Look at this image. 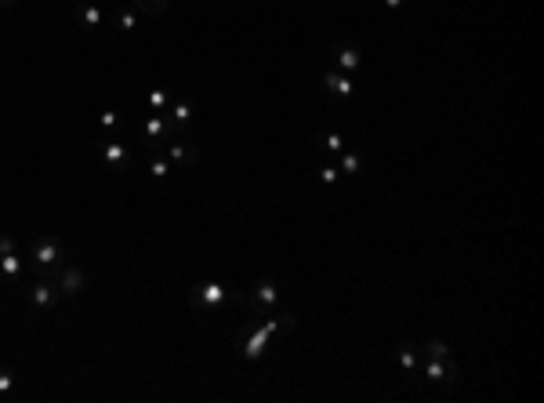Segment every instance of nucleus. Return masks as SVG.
<instances>
[{
    "label": "nucleus",
    "mask_w": 544,
    "mask_h": 403,
    "mask_svg": "<svg viewBox=\"0 0 544 403\" xmlns=\"http://www.w3.org/2000/svg\"><path fill=\"white\" fill-rule=\"evenodd\" d=\"M338 171L348 175V178L360 175V171H363V157H360V153H352V149H341V153H338Z\"/></svg>",
    "instance_id": "nucleus-18"
},
{
    "label": "nucleus",
    "mask_w": 544,
    "mask_h": 403,
    "mask_svg": "<svg viewBox=\"0 0 544 403\" xmlns=\"http://www.w3.org/2000/svg\"><path fill=\"white\" fill-rule=\"evenodd\" d=\"M142 138H145L149 149L167 145V142L174 138V128H171L167 113H152V116H145V123H142Z\"/></svg>",
    "instance_id": "nucleus-5"
},
{
    "label": "nucleus",
    "mask_w": 544,
    "mask_h": 403,
    "mask_svg": "<svg viewBox=\"0 0 544 403\" xmlns=\"http://www.w3.org/2000/svg\"><path fill=\"white\" fill-rule=\"evenodd\" d=\"M99 123H102L106 131H116V128H120V113H116V109H102Z\"/></svg>",
    "instance_id": "nucleus-28"
},
{
    "label": "nucleus",
    "mask_w": 544,
    "mask_h": 403,
    "mask_svg": "<svg viewBox=\"0 0 544 403\" xmlns=\"http://www.w3.org/2000/svg\"><path fill=\"white\" fill-rule=\"evenodd\" d=\"M55 284H58V294L62 298H80V291H87V272L73 262H66L58 272H55Z\"/></svg>",
    "instance_id": "nucleus-4"
},
{
    "label": "nucleus",
    "mask_w": 544,
    "mask_h": 403,
    "mask_svg": "<svg viewBox=\"0 0 544 403\" xmlns=\"http://www.w3.org/2000/svg\"><path fill=\"white\" fill-rule=\"evenodd\" d=\"M243 302L250 305V313L258 316V320H262V316H272L276 309H279V287H276V280H269V276L254 280Z\"/></svg>",
    "instance_id": "nucleus-3"
},
{
    "label": "nucleus",
    "mask_w": 544,
    "mask_h": 403,
    "mask_svg": "<svg viewBox=\"0 0 544 403\" xmlns=\"http://www.w3.org/2000/svg\"><path fill=\"white\" fill-rule=\"evenodd\" d=\"M167 106H171V95H167L164 87H152V91H149V109H152V113H164Z\"/></svg>",
    "instance_id": "nucleus-23"
},
{
    "label": "nucleus",
    "mask_w": 544,
    "mask_h": 403,
    "mask_svg": "<svg viewBox=\"0 0 544 403\" xmlns=\"http://www.w3.org/2000/svg\"><path fill=\"white\" fill-rule=\"evenodd\" d=\"M319 84H323L327 91H334L338 99H352V95H356V84H352V77L348 73H338V70L319 73Z\"/></svg>",
    "instance_id": "nucleus-9"
},
{
    "label": "nucleus",
    "mask_w": 544,
    "mask_h": 403,
    "mask_svg": "<svg viewBox=\"0 0 544 403\" xmlns=\"http://www.w3.org/2000/svg\"><path fill=\"white\" fill-rule=\"evenodd\" d=\"M77 26L84 29V33H99L102 22H106V11L102 8H94V4H77Z\"/></svg>",
    "instance_id": "nucleus-14"
},
{
    "label": "nucleus",
    "mask_w": 544,
    "mask_h": 403,
    "mask_svg": "<svg viewBox=\"0 0 544 403\" xmlns=\"http://www.w3.org/2000/svg\"><path fill=\"white\" fill-rule=\"evenodd\" d=\"M421 353H428V356H450V346H446L443 338H428V342L421 346Z\"/></svg>",
    "instance_id": "nucleus-24"
},
{
    "label": "nucleus",
    "mask_w": 544,
    "mask_h": 403,
    "mask_svg": "<svg viewBox=\"0 0 544 403\" xmlns=\"http://www.w3.org/2000/svg\"><path fill=\"white\" fill-rule=\"evenodd\" d=\"M11 251H18V240L11 233H4V236H0V255H11Z\"/></svg>",
    "instance_id": "nucleus-29"
},
{
    "label": "nucleus",
    "mask_w": 544,
    "mask_h": 403,
    "mask_svg": "<svg viewBox=\"0 0 544 403\" xmlns=\"http://www.w3.org/2000/svg\"><path fill=\"white\" fill-rule=\"evenodd\" d=\"M171 171H174V167H171V160H167V157H152V160L145 164V175H152L156 182H164Z\"/></svg>",
    "instance_id": "nucleus-21"
},
{
    "label": "nucleus",
    "mask_w": 544,
    "mask_h": 403,
    "mask_svg": "<svg viewBox=\"0 0 544 403\" xmlns=\"http://www.w3.org/2000/svg\"><path fill=\"white\" fill-rule=\"evenodd\" d=\"M243 298H247L243 291H233L221 280H200V284L189 287V305H193V313H211V316H221V309L236 305Z\"/></svg>",
    "instance_id": "nucleus-1"
},
{
    "label": "nucleus",
    "mask_w": 544,
    "mask_h": 403,
    "mask_svg": "<svg viewBox=\"0 0 544 403\" xmlns=\"http://www.w3.org/2000/svg\"><path fill=\"white\" fill-rule=\"evenodd\" d=\"M396 363L406 378H421V363H418V346L413 342H399L396 346Z\"/></svg>",
    "instance_id": "nucleus-11"
},
{
    "label": "nucleus",
    "mask_w": 544,
    "mask_h": 403,
    "mask_svg": "<svg viewBox=\"0 0 544 403\" xmlns=\"http://www.w3.org/2000/svg\"><path fill=\"white\" fill-rule=\"evenodd\" d=\"M138 22H142V11H113V26L120 29V33H135L138 29Z\"/></svg>",
    "instance_id": "nucleus-19"
},
{
    "label": "nucleus",
    "mask_w": 544,
    "mask_h": 403,
    "mask_svg": "<svg viewBox=\"0 0 544 403\" xmlns=\"http://www.w3.org/2000/svg\"><path fill=\"white\" fill-rule=\"evenodd\" d=\"M22 269H26V258H22L18 251L0 255V280H4V284H15L18 276H22Z\"/></svg>",
    "instance_id": "nucleus-16"
},
{
    "label": "nucleus",
    "mask_w": 544,
    "mask_h": 403,
    "mask_svg": "<svg viewBox=\"0 0 544 403\" xmlns=\"http://www.w3.org/2000/svg\"><path fill=\"white\" fill-rule=\"evenodd\" d=\"M102 160H106V167H116V171H123L127 164H131V157H127V145H120V142H106L102 145Z\"/></svg>",
    "instance_id": "nucleus-17"
},
{
    "label": "nucleus",
    "mask_w": 544,
    "mask_h": 403,
    "mask_svg": "<svg viewBox=\"0 0 544 403\" xmlns=\"http://www.w3.org/2000/svg\"><path fill=\"white\" fill-rule=\"evenodd\" d=\"M316 145L323 149V153H334V157H338V153L345 149V138L338 131H316Z\"/></svg>",
    "instance_id": "nucleus-20"
},
{
    "label": "nucleus",
    "mask_w": 544,
    "mask_h": 403,
    "mask_svg": "<svg viewBox=\"0 0 544 403\" xmlns=\"http://www.w3.org/2000/svg\"><path fill=\"white\" fill-rule=\"evenodd\" d=\"M262 327L269 331V338H283V334H291L298 327V316L294 313H279L276 309L272 316H262Z\"/></svg>",
    "instance_id": "nucleus-13"
},
{
    "label": "nucleus",
    "mask_w": 544,
    "mask_h": 403,
    "mask_svg": "<svg viewBox=\"0 0 544 403\" xmlns=\"http://www.w3.org/2000/svg\"><path fill=\"white\" fill-rule=\"evenodd\" d=\"M418 353H421V349H418ZM421 356H425L421 378L432 382V385H446V356H428V353H421Z\"/></svg>",
    "instance_id": "nucleus-15"
},
{
    "label": "nucleus",
    "mask_w": 544,
    "mask_h": 403,
    "mask_svg": "<svg viewBox=\"0 0 544 403\" xmlns=\"http://www.w3.org/2000/svg\"><path fill=\"white\" fill-rule=\"evenodd\" d=\"M29 265H33L40 276H48V280H55V272L66 265V247H62L55 236H37L33 243H29Z\"/></svg>",
    "instance_id": "nucleus-2"
},
{
    "label": "nucleus",
    "mask_w": 544,
    "mask_h": 403,
    "mask_svg": "<svg viewBox=\"0 0 544 403\" xmlns=\"http://www.w3.org/2000/svg\"><path fill=\"white\" fill-rule=\"evenodd\" d=\"M171 8V0H135V11L142 15H164Z\"/></svg>",
    "instance_id": "nucleus-22"
},
{
    "label": "nucleus",
    "mask_w": 544,
    "mask_h": 403,
    "mask_svg": "<svg viewBox=\"0 0 544 403\" xmlns=\"http://www.w3.org/2000/svg\"><path fill=\"white\" fill-rule=\"evenodd\" d=\"M164 157L171 160V167H193L196 164V157H200V149L193 145V142H189V138H171L167 142V149H164Z\"/></svg>",
    "instance_id": "nucleus-8"
},
{
    "label": "nucleus",
    "mask_w": 544,
    "mask_h": 403,
    "mask_svg": "<svg viewBox=\"0 0 544 403\" xmlns=\"http://www.w3.org/2000/svg\"><path fill=\"white\" fill-rule=\"evenodd\" d=\"M58 298H62V294H58V284L48 280V276H40V284L29 287V294H26V302H29V309H33V313H51Z\"/></svg>",
    "instance_id": "nucleus-6"
},
{
    "label": "nucleus",
    "mask_w": 544,
    "mask_h": 403,
    "mask_svg": "<svg viewBox=\"0 0 544 403\" xmlns=\"http://www.w3.org/2000/svg\"><path fill=\"white\" fill-rule=\"evenodd\" d=\"M193 116H196V106L189 102V99H171V106H167V120H171V128H174V131H185L189 123H193Z\"/></svg>",
    "instance_id": "nucleus-10"
},
{
    "label": "nucleus",
    "mask_w": 544,
    "mask_h": 403,
    "mask_svg": "<svg viewBox=\"0 0 544 403\" xmlns=\"http://www.w3.org/2000/svg\"><path fill=\"white\" fill-rule=\"evenodd\" d=\"M269 331L258 324V327H250V334L243 338V346H240V356L247 360V363H262V356H265V349H269Z\"/></svg>",
    "instance_id": "nucleus-7"
},
{
    "label": "nucleus",
    "mask_w": 544,
    "mask_h": 403,
    "mask_svg": "<svg viewBox=\"0 0 544 403\" xmlns=\"http://www.w3.org/2000/svg\"><path fill=\"white\" fill-rule=\"evenodd\" d=\"M334 66H338V73H356V70L363 66L360 48H356V44H338V48H334Z\"/></svg>",
    "instance_id": "nucleus-12"
},
{
    "label": "nucleus",
    "mask_w": 544,
    "mask_h": 403,
    "mask_svg": "<svg viewBox=\"0 0 544 403\" xmlns=\"http://www.w3.org/2000/svg\"><path fill=\"white\" fill-rule=\"evenodd\" d=\"M15 389V370L11 367H0V396H8Z\"/></svg>",
    "instance_id": "nucleus-27"
},
{
    "label": "nucleus",
    "mask_w": 544,
    "mask_h": 403,
    "mask_svg": "<svg viewBox=\"0 0 544 403\" xmlns=\"http://www.w3.org/2000/svg\"><path fill=\"white\" fill-rule=\"evenodd\" d=\"M385 8H392V11H399V8H406V0H381Z\"/></svg>",
    "instance_id": "nucleus-30"
},
{
    "label": "nucleus",
    "mask_w": 544,
    "mask_h": 403,
    "mask_svg": "<svg viewBox=\"0 0 544 403\" xmlns=\"http://www.w3.org/2000/svg\"><path fill=\"white\" fill-rule=\"evenodd\" d=\"M461 382V363L454 356H446V385H457Z\"/></svg>",
    "instance_id": "nucleus-26"
},
{
    "label": "nucleus",
    "mask_w": 544,
    "mask_h": 403,
    "mask_svg": "<svg viewBox=\"0 0 544 403\" xmlns=\"http://www.w3.org/2000/svg\"><path fill=\"white\" fill-rule=\"evenodd\" d=\"M15 4H18V0H0V8H8V11H11Z\"/></svg>",
    "instance_id": "nucleus-31"
},
{
    "label": "nucleus",
    "mask_w": 544,
    "mask_h": 403,
    "mask_svg": "<svg viewBox=\"0 0 544 403\" xmlns=\"http://www.w3.org/2000/svg\"><path fill=\"white\" fill-rule=\"evenodd\" d=\"M316 178L323 182V185H334V182L341 178V171H338L334 164H319V167H316Z\"/></svg>",
    "instance_id": "nucleus-25"
}]
</instances>
